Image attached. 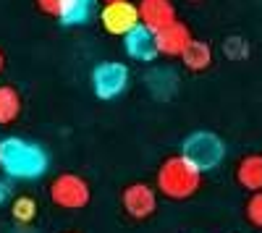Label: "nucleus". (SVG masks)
<instances>
[{"label": "nucleus", "mask_w": 262, "mask_h": 233, "mask_svg": "<svg viewBox=\"0 0 262 233\" xmlns=\"http://www.w3.org/2000/svg\"><path fill=\"white\" fill-rule=\"evenodd\" d=\"M0 171L13 178H37L48 171V152L39 144L8 136L0 142Z\"/></svg>", "instance_id": "1"}, {"label": "nucleus", "mask_w": 262, "mask_h": 233, "mask_svg": "<svg viewBox=\"0 0 262 233\" xmlns=\"http://www.w3.org/2000/svg\"><path fill=\"white\" fill-rule=\"evenodd\" d=\"M200 186H202V171L184 155L168 157L158 171L155 189L168 199H176V202L189 199L200 192Z\"/></svg>", "instance_id": "2"}, {"label": "nucleus", "mask_w": 262, "mask_h": 233, "mask_svg": "<svg viewBox=\"0 0 262 233\" xmlns=\"http://www.w3.org/2000/svg\"><path fill=\"white\" fill-rule=\"evenodd\" d=\"M181 155L189 157L200 171H212V168H217L223 162L226 157V144L223 139L212 134V131H194L184 139L181 144Z\"/></svg>", "instance_id": "3"}, {"label": "nucleus", "mask_w": 262, "mask_h": 233, "mask_svg": "<svg viewBox=\"0 0 262 233\" xmlns=\"http://www.w3.org/2000/svg\"><path fill=\"white\" fill-rule=\"evenodd\" d=\"M50 199L60 209H84L92 199L90 183L76 173H60L50 183Z\"/></svg>", "instance_id": "4"}, {"label": "nucleus", "mask_w": 262, "mask_h": 233, "mask_svg": "<svg viewBox=\"0 0 262 233\" xmlns=\"http://www.w3.org/2000/svg\"><path fill=\"white\" fill-rule=\"evenodd\" d=\"M100 21L105 32H111L116 37H126L139 21V6L131 3V0H111L105 3V8L100 11Z\"/></svg>", "instance_id": "5"}, {"label": "nucleus", "mask_w": 262, "mask_h": 233, "mask_svg": "<svg viewBox=\"0 0 262 233\" xmlns=\"http://www.w3.org/2000/svg\"><path fill=\"white\" fill-rule=\"evenodd\" d=\"M92 87L100 100H113L128 87V68L123 63L105 60L92 71Z\"/></svg>", "instance_id": "6"}, {"label": "nucleus", "mask_w": 262, "mask_h": 233, "mask_svg": "<svg viewBox=\"0 0 262 233\" xmlns=\"http://www.w3.org/2000/svg\"><path fill=\"white\" fill-rule=\"evenodd\" d=\"M121 204H123L128 218L147 220V218L155 215V209H158V194H155V189L147 186V183H128L121 194Z\"/></svg>", "instance_id": "7"}, {"label": "nucleus", "mask_w": 262, "mask_h": 233, "mask_svg": "<svg viewBox=\"0 0 262 233\" xmlns=\"http://www.w3.org/2000/svg\"><path fill=\"white\" fill-rule=\"evenodd\" d=\"M126 53L134 58V60H142V63H152L158 55H160V50H158V34L152 32V29H147L144 24H137L134 29H131L128 34H126Z\"/></svg>", "instance_id": "8"}, {"label": "nucleus", "mask_w": 262, "mask_h": 233, "mask_svg": "<svg viewBox=\"0 0 262 233\" xmlns=\"http://www.w3.org/2000/svg\"><path fill=\"white\" fill-rule=\"evenodd\" d=\"M139 21L152 29V32H160L165 27H170L176 21V8H173L170 0H142L139 3Z\"/></svg>", "instance_id": "9"}, {"label": "nucleus", "mask_w": 262, "mask_h": 233, "mask_svg": "<svg viewBox=\"0 0 262 233\" xmlns=\"http://www.w3.org/2000/svg\"><path fill=\"white\" fill-rule=\"evenodd\" d=\"M191 39L194 37H191L189 27L181 24V21H173L170 27L158 32V50H160V55H168V58H181V53L189 48Z\"/></svg>", "instance_id": "10"}, {"label": "nucleus", "mask_w": 262, "mask_h": 233, "mask_svg": "<svg viewBox=\"0 0 262 233\" xmlns=\"http://www.w3.org/2000/svg\"><path fill=\"white\" fill-rule=\"evenodd\" d=\"M236 181L247 192H262V152H252L238 160Z\"/></svg>", "instance_id": "11"}, {"label": "nucleus", "mask_w": 262, "mask_h": 233, "mask_svg": "<svg viewBox=\"0 0 262 233\" xmlns=\"http://www.w3.org/2000/svg\"><path fill=\"white\" fill-rule=\"evenodd\" d=\"M97 16V0H63V8L58 13L60 24L74 27V24H90Z\"/></svg>", "instance_id": "12"}, {"label": "nucleus", "mask_w": 262, "mask_h": 233, "mask_svg": "<svg viewBox=\"0 0 262 233\" xmlns=\"http://www.w3.org/2000/svg\"><path fill=\"white\" fill-rule=\"evenodd\" d=\"M181 60H184V66L194 74H202L212 66V50L207 42H200V39H191L189 42V48L181 53Z\"/></svg>", "instance_id": "13"}, {"label": "nucleus", "mask_w": 262, "mask_h": 233, "mask_svg": "<svg viewBox=\"0 0 262 233\" xmlns=\"http://www.w3.org/2000/svg\"><path fill=\"white\" fill-rule=\"evenodd\" d=\"M147 87L158 100H168L173 92L179 89V76L170 68H152L147 74Z\"/></svg>", "instance_id": "14"}, {"label": "nucleus", "mask_w": 262, "mask_h": 233, "mask_svg": "<svg viewBox=\"0 0 262 233\" xmlns=\"http://www.w3.org/2000/svg\"><path fill=\"white\" fill-rule=\"evenodd\" d=\"M21 113V97L13 87H0V126L13 123Z\"/></svg>", "instance_id": "15"}, {"label": "nucleus", "mask_w": 262, "mask_h": 233, "mask_svg": "<svg viewBox=\"0 0 262 233\" xmlns=\"http://www.w3.org/2000/svg\"><path fill=\"white\" fill-rule=\"evenodd\" d=\"M11 215L16 223H32L37 218V202L32 197H16L13 204H11Z\"/></svg>", "instance_id": "16"}, {"label": "nucleus", "mask_w": 262, "mask_h": 233, "mask_svg": "<svg viewBox=\"0 0 262 233\" xmlns=\"http://www.w3.org/2000/svg\"><path fill=\"white\" fill-rule=\"evenodd\" d=\"M223 53H226V58H231V60H244V58L249 55V42H247L244 37H228V39L223 42Z\"/></svg>", "instance_id": "17"}, {"label": "nucleus", "mask_w": 262, "mask_h": 233, "mask_svg": "<svg viewBox=\"0 0 262 233\" xmlns=\"http://www.w3.org/2000/svg\"><path fill=\"white\" fill-rule=\"evenodd\" d=\"M244 215L254 228H262V192H252V197L244 204Z\"/></svg>", "instance_id": "18"}, {"label": "nucleus", "mask_w": 262, "mask_h": 233, "mask_svg": "<svg viewBox=\"0 0 262 233\" xmlns=\"http://www.w3.org/2000/svg\"><path fill=\"white\" fill-rule=\"evenodd\" d=\"M37 6L45 13H50V16H58L60 8H63V0H37Z\"/></svg>", "instance_id": "19"}, {"label": "nucleus", "mask_w": 262, "mask_h": 233, "mask_svg": "<svg viewBox=\"0 0 262 233\" xmlns=\"http://www.w3.org/2000/svg\"><path fill=\"white\" fill-rule=\"evenodd\" d=\"M6 199H8V183L0 181V204H6Z\"/></svg>", "instance_id": "20"}, {"label": "nucleus", "mask_w": 262, "mask_h": 233, "mask_svg": "<svg viewBox=\"0 0 262 233\" xmlns=\"http://www.w3.org/2000/svg\"><path fill=\"white\" fill-rule=\"evenodd\" d=\"M3 66H6V58H3V50H0V74H3Z\"/></svg>", "instance_id": "21"}, {"label": "nucleus", "mask_w": 262, "mask_h": 233, "mask_svg": "<svg viewBox=\"0 0 262 233\" xmlns=\"http://www.w3.org/2000/svg\"><path fill=\"white\" fill-rule=\"evenodd\" d=\"M194 3H200V0H194Z\"/></svg>", "instance_id": "22"}, {"label": "nucleus", "mask_w": 262, "mask_h": 233, "mask_svg": "<svg viewBox=\"0 0 262 233\" xmlns=\"http://www.w3.org/2000/svg\"><path fill=\"white\" fill-rule=\"evenodd\" d=\"M107 3H111V0H107Z\"/></svg>", "instance_id": "23"}]
</instances>
